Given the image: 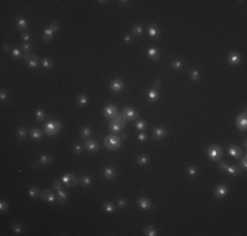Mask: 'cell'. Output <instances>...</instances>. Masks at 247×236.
<instances>
[{"instance_id": "obj_43", "label": "cell", "mask_w": 247, "mask_h": 236, "mask_svg": "<svg viewBox=\"0 0 247 236\" xmlns=\"http://www.w3.org/2000/svg\"><path fill=\"white\" fill-rule=\"evenodd\" d=\"M189 77H191V80H192V81H197L198 79H200V72H198L197 70H193L192 72H191Z\"/></svg>"}, {"instance_id": "obj_25", "label": "cell", "mask_w": 247, "mask_h": 236, "mask_svg": "<svg viewBox=\"0 0 247 236\" xmlns=\"http://www.w3.org/2000/svg\"><path fill=\"white\" fill-rule=\"evenodd\" d=\"M30 136L33 140H39L42 138V131L39 129L34 127V129H32V131H30Z\"/></svg>"}, {"instance_id": "obj_29", "label": "cell", "mask_w": 247, "mask_h": 236, "mask_svg": "<svg viewBox=\"0 0 247 236\" xmlns=\"http://www.w3.org/2000/svg\"><path fill=\"white\" fill-rule=\"evenodd\" d=\"M16 135H17V138H19V139H25V138H26V135H28V131H26V129L25 127H22V126H21V127H19L17 129V131H16Z\"/></svg>"}, {"instance_id": "obj_40", "label": "cell", "mask_w": 247, "mask_h": 236, "mask_svg": "<svg viewBox=\"0 0 247 236\" xmlns=\"http://www.w3.org/2000/svg\"><path fill=\"white\" fill-rule=\"evenodd\" d=\"M146 127H147V123L145 121H137L135 122V129L139 130V131H143Z\"/></svg>"}, {"instance_id": "obj_33", "label": "cell", "mask_w": 247, "mask_h": 236, "mask_svg": "<svg viewBox=\"0 0 247 236\" xmlns=\"http://www.w3.org/2000/svg\"><path fill=\"white\" fill-rule=\"evenodd\" d=\"M131 31H133L134 35H137V37H141L142 33H143V28L139 25V24H137V25L133 26V29H131Z\"/></svg>"}, {"instance_id": "obj_24", "label": "cell", "mask_w": 247, "mask_h": 236, "mask_svg": "<svg viewBox=\"0 0 247 236\" xmlns=\"http://www.w3.org/2000/svg\"><path fill=\"white\" fill-rule=\"evenodd\" d=\"M225 172L229 173V175H232V176H237V175H239L241 168L238 167V165H228V168L225 169Z\"/></svg>"}, {"instance_id": "obj_48", "label": "cell", "mask_w": 247, "mask_h": 236, "mask_svg": "<svg viewBox=\"0 0 247 236\" xmlns=\"http://www.w3.org/2000/svg\"><path fill=\"white\" fill-rule=\"evenodd\" d=\"M82 151H83V149H82V146H80V144H75L74 147H73V152L76 153V155H80Z\"/></svg>"}, {"instance_id": "obj_18", "label": "cell", "mask_w": 247, "mask_h": 236, "mask_svg": "<svg viewBox=\"0 0 247 236\" xmlns=\"http://www.w3.org/2000/svg\"><path fill=\"white\" fill-rule=\"evenodd\" d=\"M147 33H149V35L153 39H157L161 37V30H159V28L155 25V24H151V25L149 26V29H147Z\"/></svg>"}, {"instance_id": "obj_49", "label": "cell", "mask_w": 247, "mask_h": 236, "mask_svg": "<svg viewBox=\"0 0 247 236\" xmlns=\"http://www.w3.org/2000/svg\"><path fill=\"white\" fill-rule=\"evenodd\" d=\"M62 181H58V180H55L54 182H53V188L55 189V190H61L62 189Z\"/></svg>"}, {"instance_id": "obj_4", "label": "cell", "mask_w": 247, "mask_h": 236, "mask_svg": "<svg viewBox=\"0 0 247 236\" xmlns=\"http://www.w3.org/2000/svg\"><path fill=\"white\" fill-rule=\"evenodd\" d=\"M59 29V22L58 21H53V22H50V25L46 28L45 31H43V42H50L51 39H53L54 37V34L58 31Z\"/></svg>"}, {"instance_id": "obj_50", "label": "cell", "mask_w": 247, "mask_h": 236, "mask_svg": "<svg viewBox=\"0 0 247 236\" xmlns=\"http://www.w3.org/2000/svg\"><path fill=\"white\" fill-rule=\"evenodd\" d=\"M228 163H226V161H224V160H221L220 161V163H218V168H220L221 169V171H225V169L226 168H228Z\"/></svg>"}, {"instance_id": "obj_22", "label": "cell", "mask_w": 247, "mask_h": 236, "mask_svg": "<svg viewBox=\"0 0 247 236\" xmlns=\"http://www.w3.org/2000/svg\"><path fill=\"white\" fill-rule=\"evenodd\" d=\"M147 97H149V101L150 102H155L158 101L159 98V92H158V88H153L149 90V93H147Z\"/></svg>"}, {"instance_id": "obj_14", "label": "cell", "mask_w": 247, "mask_h": 236, "mask_svg": "<svg viewBox=\"0 0 247 236\" xmlns=\"http://www.w3.org/2000/svg\"><path fill=\"white\" fill-rule=\"evenodd\" d=\"M41 199L42 201H45V202L47 203H54L55 202V195L53 194V192H50V190H42L41 192Z\"/></svg>"}, {"instance_id": "obj_12", "label": "cell", "mask_w": 247, "mask_h": 236, "mask_svg": "<svg viewBox=\"0 0 247 236\" xmlns=\"http://www.w3.org/2000/svg\"><path fill=\"white\" fill-rule=\"evenodd\" d=\"M110 90L112 92H121V90H124V88H125V84H124V81L120 80V79H114V80L110 81Z\"/></svg>"}, {"instance_id": "obj_21", "label": "cell", "mask_w": 247, "mask_h": 236, "mask_svg": "<svg viewBox=\"0 0 247 236\" xmlns=\"http://www.w3.org/2000/svg\"><path fill=\"white\" fill-rule=\"evenodd\" d=\"M167 134V130L164 129V127H162V126H159V127H157L154 130V139H157V140H159V139H162L163 136H164Z\"/></svg>"}, {"instance_id": "obj_51", "label": "cell", "mask_w": 247, "mask_h": 236, "mask_svg": "<svg viewBox=\"0 0 247 236\" xmlns=\"http://www.w3.org/2000/svg\"><path fill=\"white\" fill-rule=\"evenodd\" d=\"M138 140H139V142H146V140H147V134H146V133H141V134L138 135Z\"/></svg>"}, {"instance_id": "obj_32", "label": "cell", "mask_w": 247, "mask_h": 236, "mask_svg": "<svg viewBox=\"0 0 247 236\" xmlns=\"http://www.w3.org/2000/svg\"><path fill=\"white\" fill-rule=\"evenodd\" d=\"M41 66L43 67V68L49 70V68H51V67H53V61H51L50 58H43L42 62H41Z\"/></svg>"}, {"instance_id": "obj_53", "label": "cell", "mask_w": 247, "mask_h": 236, "mask_svg": "<svg viewBox=\"0 0 247 236\" xmlns=\"http://www.w3.org/2000/svg\"><path fill=\"white\" fill-rule=\"evenodd\" d=\"M118 207H121V208H124L126 206V199H124V198H121V199H118Z\"/></svg>"}, {"instance_id": "obj_39", "label": "cell", "mask_w": 247, "mask_h": 236, "mask_svg": "<svg viewBox=\"0 0 247 236\" xmlns=\"http://www.w3.org/2000/svg\"><path fill=\"white\" fill-rule=\"evenodd\" d=\"M46 118V114L42 109H37L36 110V120L37 121H43Z\"/></svg>"}, {"instance_id": "obj_30", "label": "cell", "mask_w": 247, "mask_h": 236, "mask_svg": "<svg viewBox=\"0 0 247 236\" xmlns=\"http://www.w3.org/2000/svg\"><path fill=\"white\" fill-rule=\"evenodd\" d=\"M28 194H29V197H33V198H36V197L41 195V193H39V189L37 186H30L29 189H28Z\"/></svg>"}, {"instance_id": "obj_23", "label": "cell", "mask_w": 247, "mask_h": 236, "mask_svg": "<svg viewBox=\"0 0 247 236\" xmlns=\"http://www.w3.org/2000/svg\"><path fill=\"white\" fill-rule=\"evenodd\" d=\"M16 28L19 30H24L28 28V21L24 17H17L16 18Z\"/></svg>"}, {"instance_id": "obj_6", "label": "cell", "mask_w": 247, "mask_h": 236, "mask_svg": "<svg viewBox=\"0 0 247 236\" xmlns=\"http://www.w3.org/2000/svg\"><path fill=\"white\" fill-rule=\"evenodd\" d=\"M103 114H104V117L107 118V120L112 121V120H114V118L118 117V109L114 104H108L104 108V110H103Z\"/></svg>"}, {"instance_id": "obj_5", "label": "cell", "mask_w": 247, "mask_h": 236, "mask_svg": "<svg viewBox=\"0 0 247 236\" xmlns=\"http://www.w3.org/2000/svg\"><path fill=\"white\" fill-rule=\"evenodd\" d=\"M206 155H208V157L210 160L217 161V160H221L224 152H222V148L220 147V146L213 144V146H210V147L206 148Z\"/></svg>"}, {"instance_id": "obj_17", "label": "cell", "mask_w": 247, "mask_h": 236, "mask_svg": "<svg viewBox=\"0 0 247 236\" xmlns=\"http://www.w3.org/2000/svg\"><path fill=\"white\" fill-rule=\"evenodd\" d=\"M241 61H242V57H241L239 53H237V51H233V53H230L229 57H228V62H229L232 66L238 64V63H239Z\"/></svg>"}, {"instance_id": "obj_27", "label": "cell", "mask_w": 247, "mask_h": 236, "mask_svg": "<svg viewBox=\"0 0 247 236\" xmlns=\"http://www.w3.org/2000/svg\"><path fill=\"white\" fill-rule=\"evenodd\" d=\"M80 135H82V138H84V139H88V138L92 135V131H91V129L88 126H84V127L80 129Z\"/></svg>"}, {"instance_id": "obj_26", "label": "cell", "mask_w": 247, "mask_h": 236, "mask_svg": "<svg viewBox=\"0 0 247 236\" xmlns=\"http://www.w3.org/2000/svg\"><path fill=\"white\" fill-rule=\"evenodd\" d=\"M51 161H53V157H51L50 155H47V153H43V155H41V156H39V159H38V163L43 164V165L50 164Z\"/></svg>"}, {"instance_id": "obj_47", "label": "cell", "mask_w": 247, "mask_h": 236, "mask_svg": "<svg viewBox=\"0 0 247 236\" xmlns=\"http://www.w3.org/2000/svg\"><path fill=\"white\" fill-rule=\"evenodd\" d=\"M241 165H242V169H246L247 168V156L246 155H242L241 157Z\"/></svg>"}, {"instance_id": "obj_58", "label": "cell", "mask_w": 247, "mask_h": 236, "mask_svg": "<svg viewBox=\"0 0 247 236\" xmlns=\"http://www.w3.org/2000/svg\"><path fill=\"white\" fill-rule=\"evenodd\" d=\"M243 147H245V148H247V142H246V140L243 142Z\"/></svg>"}, {"instance_id": "obj_1", "label": "cell", "mask_w": 247, "mask_h": 236, "mask_svg": "<svg viewBox=\"0 0 247 236\" xmlns=\"http://www.w3.org/2000/svg\"><path fill=\"white\" fill-rule=\"evenodd\" d=\"M126 135H122V136H118L117 134H109V135L105 136L104 139V144L108 149H117L120 148V146L122 143V139H125Z\"/></svg>"}, {"instance_id": "obj_45", "label": "cell", "mask_w": 247, "mask_h": 236, "mask_svg": "<svg viewBox=\"0 0 247 236\" xmlns=\"http://www.w3.org/2000/svg\"><path fill=\"white\" fill-rule=\"evenodd\" d=\"M8 207H9V205H8V202H5L4 199L0 201V211L2 212H5L8 210Z\"/></svg>"}, {"instance_id": "obj_28", "label": "cell", "mask_w": 247, "mask_h": 236, "mask_svg": "<svg viewBox=\"0 0 247 236\" xmlns=\"http://www.w3.org/2000/svg\"><path fill=\"white\" fill-rule=\"evenodd\" d=\"M143 235H146V236H155V235H158L157 234V228H155L154 226L146 227L145 230H143Z\"/></svg>"}, {"instance_id": "obj_44", "label": "cell", "mask_w": 247, "mask_h": 236, "mask_svg": "<svg viewBox=\"0 0 247 236\" xmlns=\"http://www.w3.org/2000/svg\"><path fill=\"white\" fill-rule=\"evenodd\" d=\"M185 171H187V173H188V175H191V176H196L197 175V168L196 167H193V165H191V167H188V168H187L185 169Z\"/></svg>"}, {"instance_id": "obj_37", "label": "cell", "mask_w": 247, "mask_h": 236, "mask_svg": "<svg viewBox=\"0 0 247 236\" xmlns=\"http://www.w3.org/2000/svg\"><path fill=\"white\" fill-rule=\"evenodd\" d=\"M57 192H58V199H59V202H61V203H66V201H67L66 192L63 190V189H61V190H57Z\"/></svg>"}, {"instance_id": "obj_7", "label": "cell", "mask_w": 247, "mask_h": 236, "mask_svg": "<svg viewBox=\"0 0 247 236\" xmlns=\"http://www.w3.org/2000/svg\"><path fill=\"white\" fill-rule=\"evenodd\" d=\"M61 181L66 185V186H69V188H74L75 185L79 182V180L76 179V176L73 175V173H66V175H63Z\"/></svg>"}, {"instance_id": "obj_9", "label": "cell", "mask_w": 247, "mask_h": 236, "mask_svg": "<svg viewBox=\"0 0 247 236\" xmlns=\"http://www.w3.org/2000/svg\"><path fill=\"white\" fill-rule=\"evenodd\" d=\"M121 116L125 118L126 121H135L138 118V112L134 108H131V106H126V108L124 109Z\"/></svg>"}, {"instance_id": "obj_2", "label": "cell", "mask_w": 247, "mask_h": 236, "mask_svg": "<svg viewBox=\"0 0 247 236\" xmlns=\"http://www.w3.org/2000/svg\"><path fill=\"white\" fill-rule=\"evenodd\" d=\"M61 129H62L61 122L57 121V120H51L45 125V134L46 135H49V136L57 135V134L61 131Z\"/></svg>"}, {"instance_id": "obj_36", "label": "cell", "mask_w": 247, "mask_h": 236, "mask_svg": "<svg viewBox=\"0 0 247 236\" xmlns=\"http://www.w3.org/2000/svg\"><path fill=\"white\" fill-rule=\"evenodd\" d=\"M149 161H150V159H149V156H146V155H141V156L137 157V163L139 165H146V164H149Z\"/></svg>"}, {"instance_id": "obj_57", "label": "cell", "mask_w": 247, "mask_h": 236, "mask_svg": "<svg viewBox=\"0 0 247 236\" xmlns=\"http://www.w3.org/2000/svg\"><path fill=\"white\" fill-rule=\"evenodd\" d=\"M159 84H161V80H159V79H155V80H154V85H155V88H158Z\"/></svg>"}, {"instance_id": "obj_52", "label": "cell", "mask_w": 247, "mask_h": 236, "mask_svg": "<svg viewBox=\"0 0 247 236\" xmlns=\"http://www.w3.org/2000/svg\"><path fill=\"white\" fill-rule=\"evenodd\" d=\"M21 37H22V39H24V41H25V42H29L30 41V34L29 33H26V31H24V33L21 34Z\"/></svg>"}, {"instance_id": "obj_15", "label": "cell", "mask_w": 247, "mask_h": 236, "mask_svg": "<svg viewBox=\"0 0 247 236\" xmlns=\"http://www.w3.org/2000/svg\"><path fill=\"white\" fill-rule=\"evenodd\" d=\"M84 147H86V149L87 151H90V152H96V151H99V143L96 140H92V139H87L86 140V143H84Z\"/></svg>"}, {"instance_id": "obj_19", "label": "cell", "mask_w": 247, "mask_h": 236, "mask_svg": "<svg viewBox=\"0 0 247 236\" xmlns=\"http://www.w3.org/2000/svg\"><path fill=\"white\" fill-rule=\"evenodd\" d=\"M103 173H104V177L107 180H112L116 177V169H114L113 167H105L104 168V171H103Z\"/></svg>"}, {"instance_id": "obj_20", "label": "cell", "mask_w": 247, "mask_h": 236, "mask_svg": "<svg viewBox=\"0 0 247 236\" xmlns=\"http://www.w3.org/2000/svg\"><path fill=\"white\" fill-rule=\"evenodd\" d=\"M147 55H149V58L153 59V61H158V59L161 58V53H159V50L157 47H150V49L147 50Z\"/></svg>"}, {"instance_id": "obj_56", "label": "cell", "mask_w": 247, "mask_h": 236, "mask_svg": "<svg viewBox=\"0 0 247 236\" xmlns=\"http://www.w3.org/2000/svg\"><path fill=\"white\" fill-rule=\"evenodd\" d=\"M124 41H125L126 43H129V42L131 41V37H130L129 34H127V35H125V37H124Z\"/></svg>"}, {"instance_id": "obj_8", "label": "cell", "mask_w": 247, "mask_h": 236, "mask_svg": "<svg viewBox=\"0 0 247 236\" xmlns=\"http://www.w3.org/2000/svg\"><path fill=\"white\" fill-rule=\"evenodd\" d=\"M24 62L26 63V66L29 67V68H36V67H38L39 64V59L37 55L34 54H25L24 55Z\"/></svg>"}, {"instance_id": "obj_41", "label": "cell", "mask_w": 247, "mask_h": 236, "mask_svg": "<svg viewBox=\"0 0 247 236\" xmlns=\"http://www.w3.org/2000/svg\"><path fill=\"white\" fill-rule=\"evenodd\" d=\"M21 50H22V53H25V54H30L32 45H30L29 42H24L22 45H21Z\"/></svg>"}, {"instance_id": "obj_35", "label": "cell", "mask_w": 247, "mask_h": 236, "mask_svg": "<svg viewBox=\"0 0 247 236\" xmlns=\"http://www.w3.org/2000/svg\"><path fill=\"white\" fill-rule=\"evenodd\" d=\"M87 102H88V98H87V96H86L84 93H82L80 96L78 97V105L83 108V106H86V105H87Z\"/></svg>"}, {"instance_id": "obj_34", "label": "cell", "mask_w": 247, "mask_h": 236, "mask_svg": "<svg viewBox=\"0 0 247 236\" xmlns=\"http://www.w3.org/2000/svg\"><path fill=\"white\" fill-rule=\"evenodd\" d=\"M79 182H80L83 186H88V185L92 182V180H91V177L90 176H87V175H84V176H82L80 179H79Z\"/></svg>"}, {"instance_id": "obj_54", "label": "cell", "mask_w": 247, "mask_h": 236, "mask_svg": "<svg viewBox=\"0 0 247 236\" xmlns=\"http://www.w3.org/2000/svg\"><path fill=\"white\" fill-rule=\"evenodd\" d=\"M7 98H8V94H7V92H5V90H2V92H0V100H2V101H4V100H7Z\"/></svg>"}, {"instance_id": "obj_31", "label": "cell", "mask_w": 247, "mask_h": 236, "mask_svg": "<svg viewBox=\"0 0 247 236\" xmlns=\"http://www.w3.org/2000/svg\"><path fill=\"white\" fill-rule=\"evenodd\" d=\"M103 208H104L105 212H109V214H112V212H114V210H116V207H114V205L112 202H105L103 205Z\"/></svg>"}, {"instance_id": "obj_42", "label": "cell", "mask_w": 247, "mask_h": 236, "mask_svg": "<svg viewBox=\"0 0 247 236\" xmlns=\"http://www.w3.org/2000/svg\"><path fill=\"white\" fill-rule=\"evenodd\" d=\"M12 230H13L16 234H22V226H21V223H13V224H12Z\"/></svg>"}, {"instance_id": "obj_55", "label": "cell", "mask_w": 247, "mask_h": 236, "mask_svg": "<svg viewBox=\"0 0 247 236\" xmlns=\"http://www.w3.org/2000/svg\"><path fill=\"white\" fill-rule=\"evenodd\" d=\"M11 50V45L9 43H4L3 45V51H9Z\"/></svg>"}, {"instance_id": "obj_11", "label": "cell", "mask_w": 247, "mask_h": 236, "mask_svg": "<svg viewBox=\"0 0 247 236\" xmlns=\"http://www.w3.org/2000/svg\"><path fill=\"white\" fill-rule=\"evenodd\" d=\"M228 192H229V188L226 186V185L224 184H220V185H217L216 189H214V198H222V197H225L226 194H228Z\"/></svg>"}, {"instance_id": "obj_16", "label": "cell", "mask_w": 247, "mask_h": 236, "mask_svg": "<svg viewBox=\"0 0 247 236\" xmlns=\"http://www.w3.org/2000/svg\"><path fill=\"white\" fill-rule=\"evenodd\" d=\"M138 206L142 208V210H150L151 206H153V203H151V201L149 198H146V197H139L138 198Z\"/></svg>"}, {"instance_id": "obj_38", "label": "cell", "mask_w": 247, "mask_h": 236, "mask_svg": "<svg viewBox=\"0 0 247 236\" xmlns=\"http://www.w3.org/2000/svg\"><path fill=\"white\" fill-rule=\"evenodd\" d=\"M11 55L13 59H20V58H22V50H20L16 47V49H13L11 51Z\"/></svg>"}, {"instance_id": "obj_46", "label": "cell", "mask_w": 247, "mask_h": 236, "mask_svg": "<svg viewBox=\"0 0 247 236\" xmlns=\"http://www.w3.org/2000/svg\"><path fill=\"white\" fill-rule=\"evenodd\" d=\"M181 66H183V63L180 61H174L172 63H171V67H172L174 70H180Z\"/></svg>"}, {"instance_id": "obj_10", "label": "cell", "mask_w": 247, "mask_h": 236, "mask_svg": "<svg viewBox=\"0 0 247 236\" xmlns=\"http://www.w3.org/2000/svg\"><path fill=\"white\" fill-rule=\"evenodd\" d=\"M235 125L238 130L241 131H245L246 127H247V114H246V110H243L241 114H238L237 120H235Z\"/></svg>"}, {"instance_id": "obj_3", "label": "cell", "mask_w": 247, "mask_h": 236, "mask_svg": "<svg viewBox=\"0 0 247 236\" xmlns=\"http://www.w3.org/2000/svg\"><path fill=\"white\" fill-rule=\"evenodd\" d=\"M126 123H127V121L122 116L114 118V120H112V121H109V130H110V133H112V134H117L118 131H121V129L125 127Z\"/></svg>"}, {"instance_id": "obj_13", "label": "cell", "mask_w": 247, "mask_h": 236, "mask_svg": "<svg viewBox=\"0 0 247 236\" xmlns=\"http://www.w3.org/2000/svg\"><path fill=\"white\" fill-rule=\"evenodd\" d=\"M228 152H229V155H232L233 157H237V159H239V157L243 155L242 149L238 147V146H235V144H230L229 147H228Z\"/></svg>"}]
</instances>
